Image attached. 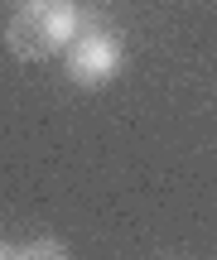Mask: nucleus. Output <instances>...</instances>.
Masks as SVG:
<instances>
[{
  "label": "nucleus",
  "mask_w": 217,
  "mask_h": 260,
  "mask_svg": "<svg viewBox=\"0 0 217 260\" xmlns=\"http://www.w3.org/2000/svg\"><path fill=\"white\" fill-rule=\"evenodd\" d=\"M121 63H126L121 34H116V29H106V24H97V19H87L82 34L63 48V73H68V82L92 87V92L111 82V77L121 73Z\"/></svg>",
  "instance_id": "nucleus-2"
},
{
  "label": "nucleus",
  "mask_w": 217,
  "mask_h": 260,
  "mask_svg": "<svg viewBox=\"0 0 217 260\" xmlns=\"http://www.w3.org/2000/svg\"><path fill=\"white\" fill-rule=\"evenodd\" d=\"M87 24V10L77 0H44V5H19L5 24V48L19 63H39L48 53H63Z\"/></svg>",
  "instance_id": "nucleus-1"
},
{
  "label": "nucleus",
  "mask_w": 217,
  "mask_h": 260,
  "mask_svg": "<svg viewBox=\"0 0 217 260\" xmlns=\"http://www.w3.org/2000/svg\"><path fill=\"white\" fill-rule=\"evenodd\" d=\"M63 255H68V246L58 236H39V241L19 246V260H63Z\"/></svg>",
  "instance_id": "nucleus-3"
},
{
  "label": "nucleus",
  "mask_w": 217,
  "mask_h": 260,
  "mask_svg": "<svg viewBox=\"0 0 217 260\" xmlns=\"http://www.w3.org/2000/svg\"><path fill=\"white\" fill-rule=\"evenodd\" d=\"M0 260H19V246L5 241V236H0Z\"/></svg>",
  "instance_id": "nucleus-4"
}]
</instances>
